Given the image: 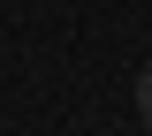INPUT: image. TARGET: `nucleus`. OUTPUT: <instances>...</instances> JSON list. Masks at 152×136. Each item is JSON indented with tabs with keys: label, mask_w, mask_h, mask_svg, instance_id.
I'll list each match as a JSON object with an SVG mask.
<instances>
[{
	"label": "nucleus",
	"mask_w": 152,
	"mask_h": 136,
	"mask_svg": "<svg viewBox=\"0 0 152 136\" xmlns=\"http://www.w3.org/2000/svg\"><path fill=\"white\" fill-rule=\"evenodd\" d=\"M137 114H145V129H152V60L137 68Z\"/></svg>",
	"instance_id": "obj_1"
}]
</instances>
